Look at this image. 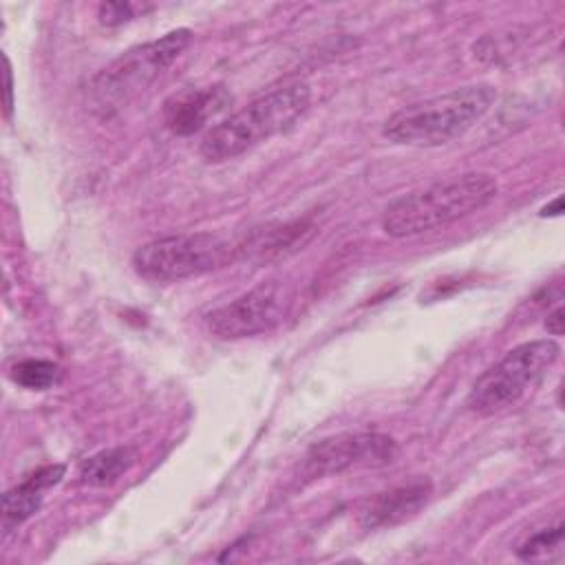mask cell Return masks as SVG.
Instances as JSON below:
<instances>
[{
	"label": "cell",
	"mask_w": 565,
	"mask_h": 565,
	"mask_svg": "<svg viewBox=\"0 0 565 565\" xmlns=\"http://www.w3.org/2000/svg\"><path fill=\"white\" fill-rule=\"evenodd\" d=\"M311 232H313V225L309 221L285 223L274 230L254 232V236L245 245H241V252H245V254L254 252L258 258L285 256V254L298 249V245H302Z\"/></svg>",
	"instance_id": "4fadbf2b"
},
{
	"label": "cell",
	"mask_w": 565,
	"mask_h": 565,
	"mask_svg": "<svg viewBox=\"0 0 565 565\" xmlns=\"http://www.w3.org/2000/svg\"><path fill=\"white\" fill-rule=\"evenodd\" d=\"M311 104V88L305 82L285 84L241 110L232 113L221 124L212 126L199 146V154L207 163L230 161L249 148L289 130Z\"/></svg>",
	"instance_id": "3957f363"
},
{
	"label": "cell",
	"mask_w": 565,
	"mask_h": 565,
	"mask_svg": "<svg viewBox=\"0 0 565 565\" xmlns=\"http://www.w3.org/2000/svg\"><path fill=\"white\" fill-rule=\"evenodd\" d=\"M236 252L238 245L212 232L172 234L141 245L132 254V267L146 280L177 282L230 265Z\"/></svg>",
	"instance_id": "8992f818"
},
{
	"label": "cell",
	"mask_w": 565,
	"mask_h": 565,
	"mask_svg": "<svg viewBox=\"0 0 565 565\" xmlns=\"http://www.w3.org/2000/svg\"><path fill=\"white\" fill-rule=\"evenodd\" d=\"M561 212H563V199L556 196L550 205H545V207L541 210V216H547V214H550V216H558Z\"/></svg>",
	"instance_id": "d6986e66"
},
{
	"label": "cell",
	"mask_w": 565,
	"mask_h": 565,
	"mask_svg": "<svg viewBox=\"0 0 565 565\" xmlns=\"http://www.w3.org/2000/svg\"><path fill=\"white\" fill-rule=\"evenodd\" d=\"M190 29H174L157 40L137 44L104 66L88 84V106L110 117L137 99L190 44Z\"/></svg>",
	"instance_id": "277c9868"
},
{
	"label": "cell",
	"mask_w": 565,
	"mask_h": 565,
	"mask_svg": "<svg viewBox=\"0 0 565 565\" xmlns=\"http://www.w3.org/2000/svg\"><path fill=\"white\" fill-rule=\"evenodd\" d=\"M430 497L433 483L428 479H417L384 490L364 503L360 510V525L364 530H377L408 521L430 501Z\"/></svg>",
	"instance_id": "30bf717a"
},
{
	"label": "cell",
	"mask_w": 565,
	"mask_h": 565,
	"mask_svg": "<svg viewBox=\"0 0 565 565\" xmlns=\"http://www.w3.org/2000/svg\"><path fill=\"white\" fill-rule=\"evenodd\" d=\"M66 468L62 463L42 466L33 475H29L22 483L9 488L2 494V527L9 532L11 527L31 519L40 510L44 501V492L57 486Z\"/></svg>",
	"instance_id": "8fae6325"
},
{
	"label": "cell",
	"mask_w": 565,
	"mask_h": 565,
	"mask_svg": "<svg viewBox=\"0 0 565 565\" xmlns=\"http://www.w3.org/2000/svg\"><path fill=\"white\" fill-rule=\"evenodd\" d=\"M397 441L386 433H340L313 444L305 457L309 477H331L355 468H380L395 459Z\"/></svg>",
	"instance_id": "ba28073f"
},
{
	"label": "cell",
	"mask_w": 565,
	"mask_h": 565,
	"mask_svg": "<svg viewBox=\"0 0 565 565\" xmlns=\"http://www.w3.org/2000/svg\"><path fill=\"white\" fill-rule=\"evenodd\" d=\"M137 461L132 446H115L99 450L79 463V481L90 488H106L119 481Z\"/></svg>",
	"instance_id": "7c38bea8"
},
{
	"label": "cell",
	"mask_w": 565,
	"mask_h": 565,
	"mask_svg": "<svg viewBox=\"0 0 565 565\" xmlns=\"http://www.w3.org/2000/svg\"><path fill=\"white\" fill-rule=\"evenodd\" d=\"M230 104L232 95L223 84L185 88L163 104V121L174 135L188 137L221 115Z\"/></svg>",
	"instance_id": "9c48e42d"
},
{
	"label": "cell",
	"mask_w": 565,
	"mask_h": 565,
	"mask_svg": "<svg viewBox=\"0 0 565 565\" xmlns=\"http://www.w3.org/2000/svg\"><path fill=\"white\" fill-rule=\"evenodd\" d=\"M545 329L550 335H563L565 331V309L561 305H556L547 318H545Z\"/></svg>",
	"instance_id": "e0dca14e"
},
{
	"label": "cell",
	"mask_w": 565,
	"mask_h": 565,
	"mask_svg": "<svg viewBox=\"0 0 565 565\" xmlns=\"http://www.w3.org/2000/svg\"><path fill=\"white\" fill-rule=\"evenodd\" d=\"M561 347L552 338L530 340L510 349L486 369L468 393V408L477 415H494L521 402L558 360Z\"/></svg>",
	"instance_id": "5b68a950"
},
{
	"label": "cell",
	"mask_w": 565,
	"mask_h": 565,
	"mask_svg": "<svg viewBox=\"0 0 565 565\" xmlns=\"http://www.w3.org/2000/svg\"><path fill=\"white\" fill-rule=\"evenodd\" d=\"M561 543H563V523H556L554 527H545L527 536L516 550V556L521 561H539V558H545L556 547H561Z\"/></svg>",
	"instance_id": "9a60e30c"
},
{
	"label": "cell",
	"mask_w": 565,
	"mask_h": 565,
	"mask_svg": "<svg viewBox=\"0 0 565 565\" xmlns=\"http://www.w3.org/2000/svg\"><path fill=\"white\" fill-rule=\"evenodd\" d=\"M499 194L490 172H466L408 192L386 205L382 230L393 238L417 236L483 210Z\"/></svg>",
	"instance_id": "6da1fadb"
},
{
	"label": "cell",
	"mask_w": 565,
	"mask_h": 565,
	"mask_svg": "<svg viewBox=\"0 0 565 565\" xmlns=\"http://www.w3.org/2000/svg\"><path fill=\"white\" fill-rule=\"evenodd\" d=\"M148 9H152V7L139 4V2H128V0L102 2L97 7V18H99V24H104V26H121V24L135 20L139 13L143 15Z\"/></svg>",
	"instance_id": "2e32d148"
},
{
	"label": "cell",
	"mask_w": 565,
	"mask_h": 565,
	"mask_svg": "<svg viewBox=\"0 0 565 565\" xmlns=\"http://www.w3.org/2000/svg\"><path fill=\"white\" fill-rule=\"evenodd\" d=\"M497 102L492 84H466L395 110L382 135L399 146L435 148L468 132Z\"/></svg>",
	"instance_id": "7a4b0ae2"
},
{
	"label": "cell",
	"mask_w": 565,
	"mask_h": 565,
	"mask_svg": "<svg viewBox=\"0 0 565 565\" xmlns=\"http://www.w3.org/2000/svg\"><path fill=\"white\" fill-rule=\"evenodd\" d=\"M4 95H7V99H4V110H7V115H9L11 108H13V82H11V64H9L7 57H4Z\"/></svg>",
	"instance_id": "ac0fdd59"
},
{
	"label": "cell",
	"mask_w": 565,
	"mask_h": 565,
	"mask_svg": "<svg viewBox=\"0 0 565 565\" xmlns=\"http://www.w3.org/2000/svg\"><path fill=\"white\" fill-rule=\"evenodd\" d=\"M62 377V371L51 360H22L11 366V380L26 391L53 388Z\"/></svg>",
	"instance_id": "5bb4252c"
},
{
	"label": "cell",
	"mask_w": 565,
	"mask_h": 565,
	"mask_svg": "<svg viewBox=\"0 0 565 565\" xmlns=\"http://www.w3.org/2000/svg\"><path fill=\"white\" fill-rule=\"evenodd\" d=\"M291 307L287 282L269 278L207 313L205 324L221 340H243L271 331L280 324Z\"/></svg>",
	"instance_id": "52a82bcc"
}]
</instances>
